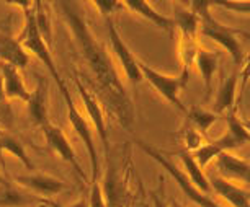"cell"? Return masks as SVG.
<instances>
[{"instance_id": "obj_3", "label": "cell", "mask_w": 250, "mask_h": 207, "mask_svg": "<svg viewBox=\"0 0 250 207\" xmlns=\"http://www.w3.org/2000/svg\"><path fill=\"white\" fill-rule=\"evenodd\" d=\"M136 145H138L146 155H149L155 163H159L160 167L173 178V181L178 185L182 192L193 202V204H196L198 207H223L219 202H216L213 199V196L205 194L203 191L198 189V188L190 181V178L185 175V171H183L182 168H178L175 163H172L164 152H160L159 149L152 147V145H149L147 142H144V140H141V139H136Z\"/></svg>"}, {"instance_id": "obj_27", "label": "cell", "mask_w": 250, "mask_h": 207, "mask_svg": "<svg viewBox=\"0 0 250 207\" xmlns=\"http://www.w3.org/2000/svg\"><path fill=\"white\" fill-rule=\"evenodd\" d=\"M88 207H108L105 196H103L102 186L98 181H93L90 185V194H88Z\"/></svg>"}, {"instance_id": "obj_31", "label": "cell", "mask_w": 250, "mask_h": 207, "mask_svg": "<svg viewBox=\"0 0 250 207\" xmlns=\"http://www.w3.org/2000/svg\"><path fill=\"white\" fill-rule=\"evenodd\" d=\"M38 204H40L41 207H61V206L56 204V202L49 201V199H43V197H41V199H40V202H38Z\"/></svg>"}, {"instance_id": "obj_11", "label": "cell", "mask_w": 250, "mask_h": 207, "mask_svg": "<svg viewBox=\"0 0 250 207\" xmlns=\"http://www.w3.org/2000/svg\"><path fill=\"white\" fill-rule=\"evenodd\" d=\"M12 15L0 21V60L3 64L13 65L18 70L25 69L30 64V54L23 49L18 38L12 33Z\"/></svg>"}, {"instance_id": "obj_13", "label": "cell", "mask_w": 250, "mask_h": 207, "mask_svg": "<svg viewBox=\"0 0 250 207\" xmlns=\"http://www.w3.org/2000/svg\"><path fill=\"white\" fill-rule=\"evenodd\" d=\"M250 140V134L247 126L242 124V121L239 119V116L235 114V110H230L226 116V132L221 137L214 139L213 142L218 147L226 152L232 149H239L245 145Z\"/></svg>"}, {"instance_id": "obj_15", "label": "cell", "mask_w": 250, "mask_h": 207, "mask_svg": "<svg viewBox=\"0 0 250 207\" xmlns=\"http://www.w3.org/2000/svg\"><path fill=\"white\" fill-rule=\"evenodd\" d=\"M48 101H49L48 82H46V78H40L35 90L30 92V98L26 100L28 117H30L31 124L36 126V128H41L48 121H51Z\"/></svg>"}, {"instance_id": "obj_9", "label": "cell", "mask_w": 250, "mask_h": 207, "mask_svg": "<svg viewBox=\"0 0 250 207\" xmlns=\"http://www.w3.org/2000/svg\"><path fill=\"white\" fill-rule=\"evenodd\" d=\"M75 87H77L79 96L82 100V105L85 106V111L88 114V122H90L92 129H95V132L100 139V142L103 145V150H105V155L108 157L110 155V137H108V129H106V117L105 113L102 110V105L98 103L97 96L88 90L85 85H82V82L74 77Z\"/></svg>"}, {"instance_id": "obj_12", "label": "cell", "mask_w": 250, "mask_h": 207, "mask_svg": "<svg viewBox=\"0 0 250 207\" xmlns=\"http://www.w3.org/2000/svg\"><path fill=\"white\" fill-rule=\"evenodd\" d=\"M208 183H209L211 192L218 194L221 199H224L230 207H250L249 191L239 186L235 181L226 180V178L219 176L218 173H211L206 175Z\"/></svg>"}, {"instance_id": "obj_25", "label": "cell", "mask_w": 250, "mask_h": 207, "mask_svg": "<svg viewBox=\"0 0 250 207\" xmlns=\"http://www.w3.org/2000/svg\"><path fill=\"white\" fill-rule=\"evenodd\" d=\"M221 152H223V150H221L213 140H208V142H203L200 147L195 150L193 157H195L196 163L200 165V168L205 170V168L208 167V163H209L211 160H214Z\"/></svg>"}, {"instance_id": "obj_14", "label": "cell", "mask_w": 250, "mask_h": 207, "mask_svg": "<svg viewBox=\"0 0 250 207\" xmlns=\"http://www.w3.org/2000/svg\"><path fill=\"white\" fill-rule=\"evenodd\" d=\"M15 181L30 192L43 196L44 199L59 194V192L65 189L64 181H61L59 178H54L51 175H46V173H30V175L25 176H17Z\"/></svg>"}, {"instance_id": "obj_28", "label": "cell", "mask_w": 250, "mask_h": 207, "mask_svg": "<svg viewBox=\"0 0 250 207\" xmlns=\"http://www.w3.org/2000/svg\"><path fill=\"white\" fill-rule=\"evenodd\" d=\"M5 2H7V3H10V5L18 7L23 13H25V12H28V10H31L33 0H5Z\"/></svg>"}, {"instance_id": "obj_24", "label": "cell", "mask_w": 250, "mask_h": 207, "mask_svg": "<svg viewBox=\"0 0 250 207\" xmlns=\"http://www.w3.org/2000/svg\"><path fill=\"white\" fill-rule=\"evenodd\" d=\"M2 147H3V152H7V153L13 155V157H17L28 168V170H33V162L30 160V157L26 155L21 142L17 137H13V135L7 134V132H2Z\"/></svg>"}, {"instance_id": "obj_30", "label": "cell", "mask_w": 250, "mask_h": 207, "mask_svg": "<svg viewBox=\"0 0 250 207\" xmlns=\"http://www.w3.org/2000/svg\"><path fill=\"white\" fill-rule=\"evenodd\" d=\"M69 207H88V201L85 199V197H80V199H77L74 204H70Z\"/></svg>"}, {"instance_id": "obj_32", "label": "cell", "mask_w": 250, "mask_h": 207, "mask_svg": "<svg viewBox=\"0 0 250 207\" xmlns=\"http://www.w3.org/2000/svg\"><path fill=\"white\" fill-rule=\"evenodd\" d=\"M7 98H5V93H3V85H2V77H0V103H3Z\"/></svg>"}, {"instance_id": "obj_33", "label": "cell", "mask_w": 250, "mask_h": 207, "mask_svg": "<svg viewBox=\"0 0 250 207\" xmlns=\"http://www.w3.org/2000/svg\"><path fill=\"white\" fill-rule=\"evenodd\" d=\"M167 207H183V206H182V204H180V202H178V201H175V199H170V201H168Z\"/></svg>"}, {"instance_id": "obj_26", "label": "cell", "mask_w": 250, "mask_h": 207, "mask_svg": "<svg viewBox=\"0 0 250 207\" xmlns=\"http://www.w3.org/2000/svg\"><path fill=\"white\" fill-rule=\"evenodd\" d=\"M90 2L97 7V10L100 12V15L103 18L111 17L115 12L123 8L121 0H90Z\"/></svg>"}, {"instance_id": "obj_35", "label": "cell", "mask_w": 250, "mask_h": 207, "mask_svg": "<svg viewBox=\"0 0 250 207\" xmlns=\"http://www.w3.org/2000/svg\"><path fill=\"white\" fill-rule=\"evenodd\" d=\"M7 175H3V173H0V185H3V183H7Z\"/></svg>"}, {"instance_id": "obj_2", "label": "cell", "mask_w": 250, "mask_h": 207, "mask_svg": "<svg viewBox=\"0 0 250 207\" xmlns=\"http://www.w3.org/2000/svg\"><path fill=\"white\" fill-rule=\"evenodd\" d=\"M23 17H25V23H23V30L20 33V36H18V41H20V44L28 54H33L40 62H43L46 65L51 77L56 80V85H58L61 95H64V93H67V87H65L64 80L61 77L58 67H56L54 57L49 51V44L46 43L43 35L38 30L35 10L31 8V10L25 12Z\"/></svg>"}, {"instance_id": "obj_8", "label": "cell", "mask_w": 250, "mask_h": 207, "mask_svg": "<svg viewBox=\"0 0 250 207\" xmlns=\"http://www.w3.org/2000/svg\"><path fill=\"white\" fill-rule=\"evenodd\" d=\"M105 21H106L108 39H110L111 51L115 53L116 59H118V64H120V67L123 69V72H125L126 80H128L133 87L139 85V83L143 82V75H141V70H139V65H138L139 59L136 57L134 53L131 51V48L126 44V41L123 39L121 33L118 31L113 18L108 17V18H105Z\"/></svg>"}, {"instance_id": "obj_10", "label": "cell", "mask_w": 250, "mask_h": 207, "mask_svg": "<svg viewBox=\"0 0 250 207\" xmlns=\"http://www.w3.org/2000/svg\"><path fill=\"white\" fill-rule=\"evenodd\" d=\"M41 131H43L44 139H46V142H48L49 147L53 149L65 163H69L70 167L74 168V171L82 178L83 183H90L87 175H85V171H83L82 165L79 163V158H77V155H75V150L72 147V144H70V140L67 139V135L64 134V131L61 128H58L56 124H53L51 121L46 122L44 126H41Z\"/></svg>"}, {"instance_id": "obj_5", "label": "cell", "mask_w": 250, "mask_h": 207, "mask_svg": "<svg viewBox=\"0 0 250 207\" xmlns=\"http://www.w3.org/2000/svg\"><path fill=\"white\" fill-rule=\"evenodd\" d=\"M141 75L143 80H147V83L159 93L164 100H167L172 106H175L177 110H180L183 113H187V106L183 105L180 100V92L187 87L188 83V74L180 72V75L173 77V75L162 74L159 70L152 69L150 65H147L144 60H138Z\"/></svg>"}, {"instance_id": "obj_22", "label": "cell", "mask_w": 250, "mask_h": 207, "mask_svg": "<svg viewBox=\"0 0 250 207\" xmlns=\"http://www.w3.org/2000/svg\"><path fill=\"white\" fill-rule=\"evenodd\" d=\"M177 155L183 165V171H185V175L190 178V181L198 188V189L205 192V194L211 196V188H209V183H208L206 173L203 168H200V165L196 163L193 153L188 152V150H180V152H177Z\"/></svg>"}, {"instance_id": "obj_4", "label": "cell", "mask_w": 250, "mask_h": 207, "mask_svg": "<svg viewBox=\"0 0 250 207\" xmlns=\"http://www.w3.org/2000/svg\"><path fill=\"white\" fill-rule=\"evenodd\" d=\"M173 28L178 30V57L182 62L180 72L190 70V65L195 60V56L200 49V20L195 13H191L188 8L175 7L173 12Z\"/></svg>"}, {"instance_id": "obj_34", "label": "cell", "mask_w": 250, "mask_h": 207, "mask_svg": "<svg viewBox=\"0 0 250 207\" xmlns=\"http://www.w3.org/2000/svg\"><path fill=\"white\" fill-rule=\"evenodd\" d=\"M178 3H180L182 7H185V8H188L190 7V0H177Z\"/></svg>"}, {"instance_id": "obj_29", "label": "cell", "mask_w": 250, "mask_h": 207, "mask_svg": "<svg viewBox=\"0 0 250 207\" xmlns=\"http://www.w3.org/2000/svg\"><path fill=\"white\" fill-rule=\"evenodd\" d=\"M7 165H5V157H3V147H2V132H0V168L3 170V175H7Z\"/></svg>"}, {"instance_id": "obj_23", "label": "cell", "mask_w": 250, "mask_h": 207, "mask_svg": "<svg viewBox=\"0 0 250 207\" xmlns=\"http://www.w3.org/2000/svg\"><path fill=\"white\" fill-rule=\"evenodd\" d=\"M185 114L188 116L193 124H195L196 131L200 132L201 135H205L208 131L211 129V126L218 121V114L213 111H208L205 108H200V106H191V108H187V113Z\"/></svg>"}, {"instance_id": "obj_16", "label": "cell", "mask_w": 250, "mask_h": 207, "mask_svg": "<svg viewBox=\"0 0 250 207\" xmlns=\"http://www.w3.org/2000/svg\"><path fill=\"white\" fill-rule=\"evenodd\" d=\"M214 160H216V168H218L216 173L219 176L230 181H242L245 185L250 181V165L247 158L235 157V155L224 150Z\"/></svg>"}, {"instance_id": "obj_1", "label": "cell", "mask_w": 250, "mask_h": 207, "mask_svg": "<svg viewBox=\"0 0 250 207\" xmlns=\"http://www.w3.org/2000/svg\"><path fill=\"white\" fill-rule=\"evenodd\" d=\"M56 3L72 33L77 49L95 78L98 95L103 103H106L113 117L131 132L134 124V105L106 48L92 33L85 15L80 12L75 0H56Z\"/></svg>"}, {"instance_id": "obj_6", "label": "cell", "mask_w": 250, "mask_h": 207, "mask_svg": "<svg viewBox=\"0 0 250 207\" xmlns=\"http://www.w3.org/2000/svg\"><path fill=\"white\" fill-rule=\"evenodd\" d=\"M200 20V35L214 41L224 51H228L237 67L244 62V49L239 39V31L219 23L211 13H206L198 18Z\"/></svg>"}, {"instance_id": "obj_7", "label": "cell", "mask_w": 250, "mask_h": 207, "mask_svg": "<svg viewBox=\"0 0 250 207\" xmlns=\"http://www.w3.org/2000/svg\"><path fill=\"white\" fill-rule=\"evenodd\" d=\"M64 101L67 106V119L72 126V129L75 131V134L79 135L80 140L83 142L88 153V160H90V168H92V181H98L97 178L100 175V158H98V152L95 147V140H93V129L90 126V122L85 116L80 113V110L75 106V103L72 101V96L67 93H64Z\"/></svg>"}, {"instance_id": "obj_17", "label": "cell", "mask_w": 250, "mask_h": 207, "mask_svg": "<svg viewBox=\"0 0 250 207\" xmlns=\"http://www.w3.org/2000/svg\"><path fill=\"white\" fill-rule=\"evenodd\" d=\"M0 77H2V85H3V93H5L7 100H20L26 103L30 98V90L25 85L20 70L13 65L8 64H0Z\"/></svg>"}, {"instance_id": "obj_21", "label": "cell", "mask_w": 250, "mask_h": 207, "mask_svg": "<svg viewBox=\"0 0 250 207\" xmlns=\"http://www.w3.org/2000/svg\"><path fill=\"white\" fill-rule=\"evenodd\" d=\"M237 82L239 74H230L228 78L221 82V87L218 93H216V100L213 105V113L216 114H223V113H229L234 110L235 106V92H237Z\"/></svg>"}, {"instance_id": "obj_19", "label": "cell", "mask_w": 250, "mask_h": 207, "mask_svg": "<svg viewBox=\"0 0 250 207\" xmlns=\"http://www.w3.org/2000/svg\"><path fill=\"white\" fill-rule=\"evenodd\" d=\"M40 199L28 189H18L12 181L0 185V207H26L38 204Z\"/></svg>"}, {"instance_id": "obj_20", "label": "cell", "mask_w": 250, "mask_h": 207, "mask_svg": "<svg viewBox=\"0 0 250 207\" xmlns=\"http://www.w3.org/2000/svg\"><path fill=\"white\" fill-rule=\"evenodd\" d=\"M193 64H196L198 72H200L203 83H205V93H206V96H209L211 92H213V78L216 72H218V65H219L218 54L200 48L195 56Z\"/></svg>"}, {"instance_id": "obj_18", "label": "cell", "mask_w": 250, "mask_h": 207, "mask_svg": "<svg viewBox=\"0 0 250 207\" xmlns=\"http://www.w3.org/2000/svg\"><path fill=\"white\" fill-rule=\"evenodd\" d=\"M121 3H123V7H126L129 12H133L136 15H139L141 18H144V20L150 21L154 26L160 28V30H164V31L175 30L172 18L165 17L160 12L155 10V8L150 5L149 0H121Z\"/></svg>"}]
</instances>
